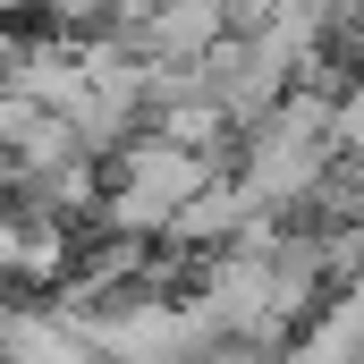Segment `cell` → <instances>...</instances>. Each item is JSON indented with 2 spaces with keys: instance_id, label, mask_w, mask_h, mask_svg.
<instances>
[{
  "instance_id": "6da1fadb",
  "label": "cell",
  "mask_w": 364,
  "mask_h": 364,
  "mask_svg": "<svg viewBox=\"0 0 364 364\" xmlns=\"http://www.w3.org/2000/svg\"><path fill=\"white\" fill-rule=\"evenodd\" d=\"M68 9H85V0H68Z\"/></svg>"
}]
</instances>
